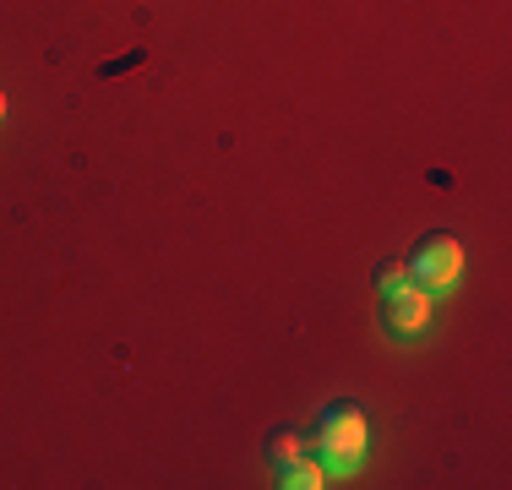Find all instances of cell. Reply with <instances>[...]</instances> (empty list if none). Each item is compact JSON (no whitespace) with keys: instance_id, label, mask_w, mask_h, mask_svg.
Here are the masks:
<instances>
[{"instance_id":"6","label":"cell","mask_w":512,"mask_h":490,"mask_svg":"<svg viewBox=\"0 0 512 490\" xmlns=\"http://www.w3.org/2000/svg\"><path fill=\"white\" fill-rule=\"evenodd\" d=\"M398 284H409V262H393V267H382V273H376V289H398Z\"/></svg>"},{"instance_id":"5","label":"cell","mask_w":512,"mask_h":490,"mask_svg":"<svg viewBox=\"0 0 512 490\" xmlns=\"http://www.w3.org/2000/svg\"><path fill=\"white\" fill-rule=\"evenodd\" d=\"M267 458H273L278 469H289V463H300V458H306V436H295V431H278V436H273V447H267Z\"/></svg>"},{"instance_id":"1","label":"cell","mask_w":512,"mask_h":490,"mask_svg":"<svg viewBox=\"0 0 512 490\" xmlns=\"http://www.w3.org/2000/svg\"><path fill=\"white\" fill-rule=\"evenodd\" d=\"M458 273H463V245L453 235H425L420 245H414V256H409V284H420V289H447V284H458Z\"/></svg>"},{"instance_id":"2","label":"cell","mask_w":512,"mask_h":490,"mask_svg":"<svg viewBox=\"0 0 512 490\" xmlns=\"http://www.w3.org/2000/svg\"><path fill=\"white\" fill-rule=\"evenodd\" d=\"M316 447H322L338 469L360 463V452H365V414L355 409V403H333V409L322 414V425H316Z\"/></svg>"},{"instance_id":"3","label":"cell","mask_w":512,"mask_h":490,"mask_svg":"<svg viewBox=\"0 0 512 490\" xmlns=\"http://www.w3.org/2000/svg\"><path fill=\"white\" fill-rule=\"evenodd\" d=\"M431 311H436V294H431V289H420V284L387 289V327H393V333H404V338L425 333Z\"/></svg>"},{"instance_id":"4","label":"cell","mask_w":512,"mask_h":490,"mask_svg":"<svg viewBox=\"0 0 512 490\" xmlns=\"http://www.w3.org/2000/svg\"><path fill=\"white\" fill-rule=\"evenodd\" d=\"M278 474H284L278 485H289V490H322V485H327V474L316 469V463H306V458L289 463V469H278Z\"/></svg>"},{"instance_id":"7","label":"cell","mask_w":512,"mask_h":490,"mask_svg":"<svg viewBox=\"0 0 512 490\" xmlns=\"http://www.w3.org/2000/svg\"><path fill=\"white\" fill-rule=\"evenodd\" d=\"M0 115H6V98H0Z\"/></svg>"}]
</instances>
